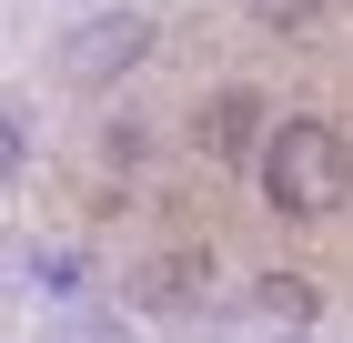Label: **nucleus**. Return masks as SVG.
<instances>
[{"label": "nucleus", "mask_w": 353, "mask_h": 343, "mask_svg": "<svg viewBox=\"0 0 353 343\" xmlns=\"http://www.w3.org/2000/svg\"><path fill=\"white\" fill-rule=\"evenodd\" d=\"M41 343H141V333H132L121 313H111V303H71V313H61Z\"/></svg>", "instance_id": "5"}, {"label": "nucleus", "mask_w": 353, "mask_h": 343, "mask_svg": "<svg viewBox=\"0 0 353 343\" xmlns=\"http://www.w3.org/2000/svg\"><path fill=\"white\" fill-rule=\"evenodd\" d=\"M243 10H263L272 30H303V21H313V10H323V0H243Z\"/></svg>", "instance_id": "7"}, {"label": "nucleus", "mask_w": 353, "mask_h": 343, "mask_svg": "<svg viewBox=\"0 0 353 343\" xmlns=\"http://www.w3.org/2000/svg\"><path fill=\"white\" fill-rule=\"evenodd\" d=\"M243 323H263V333H313V323H323V293L293 283V273H252L243 283Z\"/></svg>", "instance_id": "3"}, {"label": "nucleus", "mask_w": 353, "mask_h": 343, "mask_svg": "<svg viewBox=\"0 0 353 343\" xmlns=\"http://www.w3.org/2000/svg\"><path fill=\"white\" fill-rule=\"evenodd\" d=\"M252 182H263V202L283 212V222H323V212H343V202H353V141H343V121H323V111L272 121L263 152H252Z\"/></svg>", "instance_id": "1"}, {"label": "nucleus", "mask_w": 353, "mask_h": 343, "mask_svg": "<svg viewBox=\"0 0 353 343\" xmlns=\"http://www.w3.org/2000/svg\"><path fill=\"white\" fill-rule=\"evenodd\" d=\"M202 141H212L222 161L263 152V101H252V91H212V111H202Z\"/></svg>", "instance_id": "4"}, {"label": "nucleus", "mask_w": 353, "mask_h": 343, "mask_svg": "<svg viewBox=\"0 0 353 343\" xmlns=\"http://www.w3.org/2000/svg\"><path fill=\"white\" fill-rule=\"evenodd\" d=\"M21 172H30V121H21V111H0V192L21 182Z\"/></svg>", "instance_id": "6"}, {"label": "nucleus", "mask_w": 353, "mask_h": 343, "mask_svg": "<svg viewBox=\"0 0 353 343\" xmlns=\"http://www.w3.org/2000/svg\"><path fill=\"white\" fill-rule=\"evenodd\" d=\"M152 51H162V21H152V10H81V21L61 30L51 61H61L71 91H121Z\"/></svg>", "instance_id": "2"}, {"label": "nucleus", "mask_w": 353, "mask_h": 343, "mask_svg": "<svg viewBox=\"0 0 353 343\" xmlns=\"http://www.w3.org/2000/svg\"><path fill=\"white\" fill-rule=\"evenodd\" d=\"M272 343H323V333H272Z\"/></svg>", "instance_id": "8"}]
</instances>
